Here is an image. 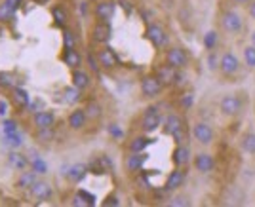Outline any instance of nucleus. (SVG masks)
I'll list each match as a JSON object with an SVG mask.
<instances>
[{"label": "nucleus", "instance_id": "nucleus-1", "mask_svg": "<svg viewBox=\"0 0 255 207\" xmlns=\"http://www.w3.org/2000/svg\"><path fill=\"white\" fill-rule=\"evenodd\" d=\"M240 69H242V63H240L236 53L233 52L221 53V57H219V73H221L223 78H234V76H238Z\"/></svg>", "mask_w": 255, "mask_h": 207}, {"label": "nucleus", "instance_id": "nucleus-2", "mask_svg": "<svg viewBox=\"0 0 255 207\" xmlns=\"http://www.w3.org/2000/svg\"><path fill=\"white\" fill-rule=\"evenodd\" d=\"M221 29L231 36L240 34L244 29V19L236 10H225L221 13Z\"/></svg>", "mask_w": 255, "mask_h": 207}, {"label": "nucleus", "instance_id": "nucleus-3", "mask_svg": "<svg viewBox=\"0 0 255 207\" xmlns=\"http://www.w3.org/2000/svg\"><path fill=\"white\" fill-rule=\"evenodd\" d=\"M164 133L171 135L175 141H177V145L183 143V135H185V124H183V120H181L179 114L175 112H170L166 118H164Z\"/></svg>", "mask_w": 255, "mask_h": 207}, {"label": "nucleus", "instance_id": "nucleus-4", "mask_svg": "<svg viewBox=\"0 0 255 207\" xmlns=\"http://www.w3.org/2000/svg\"><path fill=\"white\" fill-rule=\"evenodd\" d=\"M164 63H168L170 67H173V69H177V71H183V69H187L189 67V53L185 52L183 48H179V46H171V48H168L166 50V53H164Z\"/></svg>", "mask_w": 255, "mask_h": 207}, {"label": "nucleus", "instance_id": "nucleus-5", "mask_svg": "<svg viewBox=\"0 0 255 207\" xmlns=\"http://www.w3.org/2000/svg\"><path fill=\"white\" fill-rule=\"evenodd\" d=\"M242 108H244V101H242L240 95H236V94L225 95L223 99L219 101V112L223 114L225 118H234V116H238V114L242 112Z\"/></svg>", "mask_w": 255, "mask_h": 207}, {"label": "nucleus", "instance_id": "nucleus-6", "mask_svg": "<svg viewBox=\"0 0 255 207\" xmlns=\"http://www.w3.org/2000/svg\"><path fill=\"white\" fill-rule=\"evenodd\" d=\"M139 90H141V95H143V97H147V99H156V97H160V94H162L164 86H162V82L158 80L156 74H145V76L141 78V82H139Z\"/></svg>", "mask_w": 255, "mask_h": 207}, {"label": "nucleus", "instance_id": "nucleus-7", "mask_svg": "<svg viewBox=\"0 0 255 207\" xmlns=\"http://www.w3.org/2000/svg\"><path fill=\"white\" fill-rule=\"evenodd\" d=\"M162 122H164V118H162L160 108L154 106V104H150L149 108L145 110V114H143V118H141V129L145 133H154L162 125Z\"/></svg>", "mask_w": 255, "mask_h": 207}, {"label": "nucleus", "instance_id": "nucleus-8", "mask_svg": "<svg viewBox=\"0 0 255 207\" xmlns=\"http://www.w3.org/2000/svg\"><path fill=\"white\" fill-rule=\"evenodd\" d=\"M29 196L34 204H44V202H48V200H52L53 196V188L52 185L48 183V181H42V179H38L34 185L31 187L29 190Z\"/></svg>", "mask_w": 255, "mask_h": 207}, {"label": "nucleus", "instance_id": "nucleus-9", "mask_svg": "<svg viewBox=\"0 0 255 207\" xmlns=\"http://www.w3.org/2000/svg\"><path fill=\"white\" fill-rule=\"evenodd\" d=\"M192 137L196 143H200L204 146H210L215 141V131L208 122H196L192 125Z\"/></svg>", "mask_w": 255, "mask_h": 207}, {"label": "nucleus", "instance_id": "nucleus-10", "mask_svg": "<svg viewBox=\"0 0 255 207\" xmlns=\"http://www.w3.org/2000/svg\"><path fill=\"white\" fill-rule=\"evenodd\" d=\"M145 38H147L154 48H164V46L168 44V32H166V29H164L160 23H150V25H147Z\"/></svg>", "mask_w": 255, "mask_h": 207}, {"label": "nucleus", "instance_id": "nucleus-11", "mask_svg": "<svg viewBox=\"0 0 255 207\" xmlns=\"http://www.w3.org/2000/svg\"><path fill=\"white\" fill-rule=\"evenodd\" d=\"M94 13H96L97 21L111 23L115 13H117V2L115 0H99L94 6Z\"/></svg>", "mask_w": 255, "mask_h": 207}, {"label": "nucleus", "instance_id": "nucleus-12", "mask_svg": "<svg viewBox=\"0 0 255 207\" xmlns=\"http://www.w3.org/2000/svg\"><path fill=\"white\" fill-rule=\"evenodd\" d=\"M111 38H113V27H111V23L97 21L96 25L92 27V42L94 44L105 46V44H109Z\"/></svg>", "mask_w": 255, "mask_h": 207}, {"label": "nucleus", "instance_id": "nucleus-13", "mask_svg": "<svg viewBox=\"0 0 255 207\" xmlns=\"http://www.w3.org/2000/svg\"><path fill=\"white\" fill-rule=\"evenodd\" d=\"M156 76H158V80L162 82L164 88H170V86H175V84L179 82L181 74L177 69H173L170 67L168 63H162L158 69H156Z\"/></svg>", "mask_w": 255, "mask_h": 207}, {"label": "nucleus", "instance_id": "nucleus-14", "mask_svg": "<svg viewBox=\"0 0 255 207\" xmlns=\"http://www.w3.org/2000/svg\"><path fill=\"white\" fill-rule=\"evenodd\" d=\"M192 166H194V169L198 173L208 175V173H212L213 169H215V158L210 152H198V154L194 156V160H192Z\"/></svg>", "mask_w": 255, "mask_h": 207}, {"label": "nucleus", "instance_id": "nucleus-15", "mask_svg": "<svg viewBox=\"0 0 255 207\" xmlns=\"http://www.w3.org/2000/svg\"><path fill=\"white\" fill-rule=\"evenodd\" d=\"M97 61H99V67L105 69V71L117 69L118 63H120L117 57V53L113 52V48H107V46H103V48L97 50Z\"/></svg>", "mask_w": 255, "mask_h": 207}, {"label": "nucleus", "instance_id": "nucleus-16", "mask_svg": "<svg viewBox=\"0 0 255 207\" xmlns=\"http://www.w3.org/2000/svg\"><path fill=\"white\" fill-rule=\"evenodd\" d=\"M147 160H149L147 152H129L124 160V167H126L128 173H139Z\"/></svg>", "mask_w": 255, "mask_h": 207}, {"label": "nucleus", "instance_id": "nucleus-17", "mask_svg": "<svg viewBox=\"0 0 255 207\" xmlns=\"http://www.w3.org/2000/svg\"><path fill=\"white\" fill-rule=\"evenodd\" d=\"M6 164L11 167V169H15V171H25V169H29L31 167V162H29V158L19 152V150H15V148H11L8 156H6Z\"/></svg>", "mask_w": 255, "mask_h": 207}, {"label": "nucleus", "instance_id": "nucleus-18", "mask_svg": "<svg viewBox=\"0 0 255 207\" xmlns=\"http://www.w3.org/2000/svg\"><path fill=\"white\" fill-rule=\"evenodd\" d=\"M32 125L36 129H53L55 125V114L50 110H38L32 114Z\"/></svg>", "mask_w": 255, "mask_h": 207}, {"label": "nucleus", "instance_id": "nucleus-19", "mask_svg": "<svg viewBox=\"0 0 255 207\" xmlns=\"http://www.w3.org/2000/svg\"><path fill=\"white\" fill-rule=\"evenodd\" d=\"M185 181H187V173H185V169L183 167H175L173 171H171L168 179H166V190L168 192H175V190H179L183 185H185Z\"/></svg>", "mask_w": 255, "mask_h": 207}, {"label": "nucleus", "instance_id": "nucleus-20", "mask_svg": "<svg viewBox=\"0 0 255 207\" xmlns=\"http://www.w3.org/2000/svg\"><path fill=\"white\" fill-rule=\"evenodd\" d=\"M171 162H173V166L175 167H185L189 166V162H191V148L187 145H179L173 148V154H171Z\"/></svg>", "mask_w": 255, "mask_h": 207}, {"label": "nucleus", "instance_id": "nucleus-21", "mask_svg": "<svg viewBox=\"0 0 255 207\" xmlns=\"http://www.w3.org/2000/svg\"><path fill=\"white\" fill-rule=\"evenodd\" d=\"M36 181H38V175L32 169H25V171H19V177L15 179V188L21 192H29Z\"/></svg>", "mask_w": 255, "mask_h": 207}, {"label": "nucleus", "instance_id": "nucleus-22", "mask_svg": "<svg viewBox=\"0 0 255 207\" xmlns=\"http://www.w3.org/2000/svg\"><path fill=\"white\" fill-rule=\"evenodd\" d=\"M71 80H73V86H75L76 90H80V92H84L90 88V84H92V76L88 71L84 69H75L73 73H71Z\"/></svg>", "mask_w": 255, "mask_h": 207}, {"label": "nucleus", "instance_id": "nucleus-23", "mask_svg": "<svg viewBox=\"0 0 255 207\" xmlns=\"http://www.w3.org/2000/svg\"><path fill=\"white\" fill-rule=\"evenodd\" d=\"M90 120H88V116H86L84 108H75L73 112L69 114V118H67V124H69V127L71 129H75V131H78V129H82V127H86V124H88Z\"/></svg>", "mask_w": 255, "mask_h": 207}, {"label": "nucleus", "instance_id": "nucleus-24", "mask_svg": "<svg viewBox=\"0 0 255 207\" xmlns=\"http://www.w3.org/2000/svg\"><path fill=\"white\" fill-rule=\"evenodd\" d=\"M152 143H154V139L145 137V135H137V137H133V139L129 141L128 150H129V152H145V150H147V146L152 145Z\"/></svg>", "mask_w": 255, "mask_h": 207}, {"label": "nucleus", "instance_id": "nucleus-25", "mask_svg": "<svg viewBox=\"0 0 255 207\" xmlns=\"http://www.w3.org/2000/svg\"><path fill=\"white\" fill-rule=\"evenodd\" d=\"M63 61L67 67H71L75 71V69H80V65H82V55L76 52L75 48H65Z\"/></svg>", "mask_w": 255, "mask_h": 207}, {"label": "nucleus", "instance_id": "nucleus-26", "mask_svg": "<svg viewBox=\"0 0 255 207\" xmlns=\"http://www.w3.org/2000/svg\"><path fill=\"white\" fill-rule=\"evenodd\" d=\"M86 173H88V167L82 166V164H75V166L67 167V171H65L67 179L73 181V183H80L86 177Z\"/></svg>", "mask_w": 255, "mask_h": 207}, {"label": "nucleus", "instance_id": "nucleus-27", "mask_svg": "<svg viewBox=\"0 0 255 207\" xmlns=\"http://www.w3.org/2000/svg\"><path fill=\"white\" fill-rule=\"evenodd\" d=\"M71 206L73 207H90L94 206V196H90L84 190H78L75 196L71 198Z\"/></svg>", "mask_w": 255, "mask_h": 207}, {"label": "nucleus", "instance_id": "nucleus-28", "mask_svg": "<svg viewBox=\"0 0 255 207\" xmlns=\"http://www.w3.org/2000/svg\"><path fill=\"white\" fill-rule=\"evenodd\" d=\"M84 112L88 116V120H97L103 114V106H101V103H97V101H88L84 104Z\"/></svg>", "mask_w": 255, "mask_h": 207}, {"label": "nucleus", "instance_id": "nucleus-29", "mask_svg": "<svg viewBox=\"0 0 255 207\" xmlns=\"http://www.w3.org/2000/svg\"><path fill=\"white\" fill-rule=\"evenodd\" d=\"M242 61L250 71H255V46L254 44H248L244 50H242Z\"/></svg>", "mask_w": 255, "mask_h": 207}, {"label": "nucleus", "instance_id": "nucleus-30", "mask_svg": "<svg viewBox=\"0 0 255 207\" xmlns=\"http://www.w3.org/2000/svg\"><path fill=\"white\" fill-rule=\"evenodd\" d=\"M240 148L244 150L246 154H255V133L254 131L242 135V139H240Z\"/></svg>", "mask_w": 255, "mask_h": 207}, {"label": "nucleus", "instance_id": "nucleus-31", "mask_svg": "<svg viewBox=\"0 0 255 207\" xmlns=\"http://www.w3.org/2000/svg\"><path fill=\"white\" fill-rule=\"evenodd\" d=\"M11 99H13V103L17 104V106H27L29 104V94H27V90H23V88H13L11 90Z\"/></svg>", "mask_w": 255, "mask_h": 207}, {"label": "nucleus", "instance_id": "nucleus-32", "mask_svg": "<svg viewBox=\"0 0 255 207\" xmlns=\"http://www.w3.org/2000/svg\"><path fill=\"white\" fill-rule=\"evenodd\" d=\"M0 88L2 90H13V88H17V78H15V74L13 73H0Z\"/></svg>", "mask_w": 255, "mask_h": 207}, {"label": "nucleus", "instance_id": "nucleus-33", "mask_svg": "<svg viewBox=\"0 0 255 207\" xmlns=\"http://www.w3.org/2000/svg\"><path fill=\"white\" fill-rule=\"evenodd\" d=\"M13 15H15V10L11 8L6 0H2L0 2V23H8V21H11Z\"/></svg>", "mask_w": 255, "mask_h": 207}, {"label": "nucleus", "instance_id": "nucleus-34", "mask_svg": "<svg viewBox=\"0 0 255 207\" xmlns=\"http://www.w3.org/2000/svg\"><path fill=\"white\" fill-rule=\"evenodd\" d=\"M4 145L10 146V148H19L23 145V139L19 131H11V133H6V139H4Z\"/></svg>", "mask_w": 255, "mask_h": 207}, {"label": "nucleus", "instance_id": "nucleus-35", "mask_svg": "<svg viewBox=\"0 0 255 207\" xmlns=\"http://www.w3.org/2000/svg\"><path fill=\"white\" fill-rule=\"evenodd\" d=\"M170 207H189L192 206L191 202V196L189 194H175V196L171 198V202L168 204Z\"/></svg>", "mask_w": 255, "mask_h": 207}, {"label": "nucleus", "instance_id": "nucleus-36", "mask_svg": "<svg viewBox=\"0 0 255 207\" xmlns=\"http://www.w3.org/2000/svg\"><path fill=\"white\" fill-rule=\"evenodd\" d=\"M53 17H55V23H57V25H65V23H67V17H69V11L65 10L63 6H55V8H53Z\"/></svg>", "mask_w": 255, "mask_h": 207}, {"label": "nucleus", "instance_id": "nucleus-37", "mask_svg": "<svg viewBox=\"0 0 255 207\" xmlns=\"http://www.w3.org/2000/svg\"><path fill=\"white\" fill-rule=\"evenodd\" d=\"M80 90H76L75 86L73 88H69V90H65L63 92V97H65V101L69 104H73V103H76L78 101V97H80V94H78Z\"/></svg>", "mask_w": 255, "mask_h": 207}, {"label": "nucleus", "instance_id": "nucleus-38", "mask_svg": "<svg viewBox=\"0 0 255 207\" xmlns=\"http://www.w3.org/2000/svg\"><path fill=\"white\" fill-rule=\"evenodd\" d=\"M215 44H217V32L210 31L206 36H204V46H206L208 50H213V48H215Z\"/></svg>", "mask_w": 255, "mask_h": 207}, {"label": "nucleus", "instance_id": "nucleus-39", "mask_svg": "<svg viewBox=\"0 0 255 207\" xmlns=\"http://www.w3.org/2000/svg\"><path fill=\"white\" fill-rule=\"evenodd\" d=\"M31 167H32V171H34L36 175H44V173L48 171V166L44 164L42 160H36L34 164H31Z\"/></svg>", "mask_w": 255, "mask_h": 207}, {"label": "nucleus", "instance_id": "nucleus-40", "mask_svg": "<svg viewBox=\"0 0 255 207\" xmlns=\"http://www.w3.org/2000/svg\"><path fill=\"white\" fill-rule=\"evenodd\" d=\"M17 131V122L15 120H4V133Z\"/></svg>", "mask_w": 255, "mask_h": 207}, {"label": "nucleus", "instance_id": "nucleus-41", "mask_svg": "<svg viewBox=\"0 0 255 207\" xmlns=\"http://www.w3.org/2000/svg\"><path fill=\"white\" fill-rule=\"evenodd\" d=\"M192 101H194V97H192L191 94H187L181 99V106H183V108H189V106H192Z\"/></svg>", "mask_w": 255, "mask_h": 207}, {"label": "nucleus", "instance_id": "nucleus-42", "mask_svg": "<svg viewBox=\"0 0 255 207\" xmlns=\"http://www.w3.org/2000/svg\"><path fill=\"white\" fill-rule=\"evenodd\" d=\"M248 11H250V17L255 21V0H252V2L248 4Z\"/></svg>", "mask_w": 255, "mask_h": 207}, {"label": "nucleus", "instance_id": "nucleus-43", "mask_svg": "<svg viewBox=\"0 0 255 207\" xmlns=\"http://www.w3.org/2000/svg\"><path fill=\"white\" fill-rule=\"evenodd\" d=\"M6 2H8V4H10V6H11V8H13L15 11H17V8L21 6V0H6Z\"/></svg>", "mask_w": 255, "mask_h": 207}, {"label": "nucleus", "instance_id": "nucleus-44", "mask_svg": "<svg viewBox=\"0 0 255 207\" xmlns=\"http://www.w3.org/2000/svg\"><path fill=\"white\" fill-rule=\"evenodd\" d=\"M109 131H111V133H115L117 137H122V131L118 129L117 125H111V127H109Z\"/></svg>", "mask_w": 255, "mask_h": 207}, {"label": "nucleus", "instance_id": "nucleus-45", "mask_svg": "<svg viewBox=\"0 0 255 207\" xmlns=\"http://www.w3.org/2000/svg\"><path fill=\"white\" fill-rule=\"evenodd\" d=\"M233 2L236 4V6H248L252 0H233Z\"/></svg>", "mask_w": 255, "mask_h": 207}, {"label": "nucleus", "instance_id": "nucleus-46", "mask_svg": "<svg viewBox=\"0 0 255 207\" xmlns=\"http://www.w3.org/2000/svg\"><path fill=\"white\" fill-rule=\"evenodd\" d=\"M6 110H8V104L4 103V101H0V114H4Z\"/></svg>", "mask_w": 255, "mask_h": 207}, {"label": "nucleus", "instance_id": "nucleus-47", "mask_svg": "<svg viewBox=\"0 0 255 207\" xmlns=\"http://www.w3.org/2000/svg\"><path fill=\"white\" fill-rule=\"evenodd\" d=\"M32 2H38V4H46V2H50V0H32Z\"/></svg>", "mask_w": 255, "mask_h": 207}, {"label": "nucleus", "instance_id": "nucleus-48", "mask_svg": "<svg viewBox=\"0 0 255 207\" xmlns=\"http://www.w3.org/2000/svg\"><path fill=\"white\" fill-rule=\"evenodd\" d=\"M252 44H254V46H255V31L252 32Z\"/></svg>", "mask_w": 255, "mask_h": 207}]
</instances>
